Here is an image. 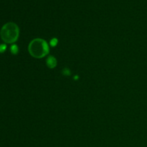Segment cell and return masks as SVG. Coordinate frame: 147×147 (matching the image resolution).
Wrapping results in <instances>:
<instances>
[{
  "instance_id": "6da1fadb",
  "label": "cell",
  "mask_w": 147,
  "mask_h": 147,
  "mask_svg": "<svg viewBox=\"0 0 147 147\" xmlns=\"http://www.w3.org/2000/svg\"><path fill=\"white\" fill-rule=\"evenodd\" d=\"M30 54L35 58H42L49 53V46L42 39H34L28 47Z\"/></svg>"
},
{
  "instance_id": "7a4b0ae2",
  "label": "cell",
  "mask_w": 147,
  "mask_h": 147,
  "mask_svg": "<svg viewBox=\"0 0 147 147\" xmlns=\"http://www.w3.org/2000/svg\"><path fill=\"white\" fill-rule=\"evenodd\" d=\"M20 34L19 27L15 23L8 22L1 29L0 36L3 41L8 44L14 43L17 40Z\"/></svg>"
},
{
  "instance_id": "3957f363",
  "label": "cell",
  "mask_w": 147,
  "mask_h": 147,
  "mask_svg": "<svg viewBox=\"0 0 147 147\" xmlns=\"http://www.w3.org/2000/svg\"><path fill=\"white\" fill-rule=\"evenodd\" d=\"M47 65L50 68H54L57 65V60L53 56H50L47 59Z\"/></svg>"
},
{
  "instance_id": "277c9868",
  "label": "cell",
  "mask_w": 147,
  "mask_h": 147,
  "mask_svg": "<svg viewBox=\"0 0 147 147\" xmlns=\"http://www.w3.org/2000/svg\"><path fill=\"white\" fill-rule=\"evenodd\" d=\"M10 51H11V53H12V54L14 55L17 54L19 51L18 47H17L16 45H12L11 46V47H10Z\"/></svg>"
},
{
  "instance_id": "5b68a950",
  "label": "cell",
  "mask_w": 147,
  "mask_h": 147,
  "mask_svg": "<svg viewBox=\"0 0 147 147\" xmlns=\"http://www.w3.org/2000/svg\"><path fill=\"white\" fill-rule=\"evenodd\" d=\"M6 49H7V46H6V45L4 44L0 45V53H4V52L6 50Z\"/></svg>"
},
{
  "instance_id": "8992f818",
  "label": "cell",
  "mask_w": 147,
  "mask_h": 147,
  "mask_svg": "<svg viewBox=\"0 0 147 147\" xmlns=\"http://www.w3.org/2000/svg\"><path fill=\"white\" fill-rule=\"evenodd\" d=\"M57 40L56 38L53 39V40H51V41H50V45H51L53 47L55 46L56 45H57Z\"/></svg>"
},
{
  "instance_id": "52a82bcc",
  "label": "cell",
  "mask_w": 147,
  "mask_h": 147,
  "mask_svg": "<svg viewBox=\"0 0 147 147\" xmlns=\"http://www.w3.org/2000/svg\"><path fill=\"white\" fill-rule=\"evenodd\" d=\"M63 74H65V75H68V76L69 75H70V70H68V69H67V68L64 69L63 71Z\"/></svg>"
}]
</instances>
